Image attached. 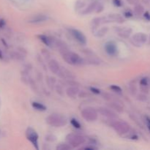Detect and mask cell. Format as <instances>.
<instances>
[{
  "label": "cell",
  "mask_w": 150,
  "mask_h": 150,
  "mask_svg": "<svg viewBox=\"0 0 150 150\" xmlns=\"http://www.w3.org/2000/svg\"><path fill=\"white\" fill-rule=\"evenodd\" d=\"M26 137L27 140H29L32 143V144L33 145L35 149H39V145H38L39 136H38V133H37L35 129L30 127H28L26 130Z\"/></svg>",
  "instance_id": "8992f818"
},
{
  "label": "cell",
  "mask_w": 150,
  "mask_h": 150,
  "mask_svg": "<svg viewBox=\"0 0 150 150\" xmlns=\"http://www.w3.org/2000/svg\"><path fill=\"white\" fill-rule=\"evenodd\" d=\"M108 105L110 107V108H112V109H114V111H117V112L119 113H122L123 112V111H124V107H123L122 103L121 101L117 99L108 103Z\"/></svg>",
  "instance_id": "5bb4252c"
},
{
  "label": "cell",
  "mask_w": 150,
  "mask_h": 150,
  "mask_svg": "<svg viewBox=\"0 0 150 150\" xmlns=\"http://www.w3.org/2000/svg\"><path fill=\"white\" fill-rule=\"evenodd\" d=\"M66 141L70 146H73V148H76L83 144L86 142V139L81 135L70 133L66 136Z\"/></svg>",
  "instance_id": "277c9868"
},
{
  "label": "cell",
  "mask_w": 150,
  "mask_h": 150,
  "mask_svg": "<svg viewBox=\"0 0 150 150\" xmlns=\"http://www.w3.org/2000/svg\"><path fill=\"white\" fill-rule=\"evenodd\" d=\"M98 111L101 115L109 119V120H116L117 118V114L109 108H105V107H100L98 108Z\"/></svg>",
  "instance_id": "9c48e42d"
},
{
  "label": "cell",
  "mask_w": 150,
  "mask_h": 150,
  "mask_svg": "<svg viewBox=\"0 0 150 150\" xmlns=\"http://www.w3.org/2000/svg\"><path fill=\"white\" fill-rule=\"evenodd\" d=\"M79 89L78 86H70L66 89V94L69 98H76L77 95H79Z\"/></svg>",
  "instance_id": "e0dca14e"
},
{
  "label": "cell",
  "mask_w": 150,
  "mask_h": 150,
  "mask_svg": "<svg viewBox=\"0 0 150 150\" xmlns=\"http://www.w3.org/2000/svg\"><path fill=\"white\" fill-rule=\"evenodd\" d=\"M48 20V16L44 14H36L33 15L28 18L27 22L30 23H42Z\"/></svg>",
  "instance_id": "7c38bea8"
},
{
  "label": "cell",
  "mask_w": 150,
  "mask_h": 150,
  "mask_svg": "<svg viewBox=\"0 0 150 150\" xmlns=\"http://www.w3.org/2000/svg\"><path fill=\"white\" fill-rule=\"evenodd\" d=\"M0 132H1V131H0Z\"/></svg>",
  "instance_id": "7bdbcfd3"
},
{
  "label": "cell",
  "mask_w": 150,
  "mask_h": 150,
  "mask_svg": "<svg viewBox=\"0 0 150 150\" xmlns=\"http://www.w3.org/2000/svg\"><path fill=\"white\" fill-rule=\"evenodd\" d=\"M82 117L87 122H95L98 120V111L92 107H86L82 109L81 112Z\"/></svg>",
  "instance_id": "5b68a950"
},
{
  "label": "cell",
  "mask_w": 150,
  "mask_h": 150,
  "mask_svg": "<svg viewBox=\"0 0 150 150\" xmlns=\"http://www.w3.org/2000/svg\"><path fill=\"white\" fill-rule=\"evenodd\" d=\"M137 100L140 101H146L147 100V98L145 95V94H141V95H139L137 96Z\"/></svg>",
  "instance_id": "d6a6232c"
},
{
  "label": "cell",
  "mask_w": 150,
  "mask_h": 150,
  "mask_svg": "<svg viewBox=\"0 0 150 150\" xmlns=\"http://www.w3.org/2000/svg\"><path fill=\"white\" fill-rule=\"evenodd\" d=\"M134 12L136 15L140 16V15H142L144 13V7L142 4H137V5L135 6Z\"/></svg>",
  "instance_id": "cb8c5ba5"
},
{
  "label": "cell",
  "mask_w": 150,
  "mask_h": 150,
  "mask_svg": "<svg viewBox=\"0 0 150 150\" xmlns=\"http://www.w3.org/2000/svg\"><path fill=\"white\" fill-rule=\"evenodd\" d=\"M103 5H101L100 4H98V7H97V8H96L97 10H95V11H96L97 13H100L101 11H103Z\"/></svg>",
  "instance_id": "d590c367"
},
{
  "label": "cell",
  "mask_w": 150,
  "mask_h": 150,
  "mask_svg": "<svg viewBox=\"0 0 150 150\" xmlns=\"http://www.w3.org/2000/svg\"><path fill=\"white\" fill-rule=\"evenodd\" d=\"M48 65L49 70H51V72H52L54 74H58L60 69H61L59 64L58 62L55 59H50L49 61H48Z\"/></svg>",
  "instance_id": "2e32d148"
},
{
  "label": "cell",
  "mask_w": 150,
  "mask_h": 150,
  "mask_svg": "<svg viewBox=\"0 0 150 150\" xmlns=\"http://www.w3.org/2000/svg\"><path fill=\"white\" fill-rule=\"evenodd\" d=\"M148 45H150V35H149V38H148Z\"/></svg>",
  "instance_id": "b9f144b4"
},
{
  "label": "cell",
  "mask_w": 150,
  "mask_h": 150,
  "mask_svg": "<svg viewBox=\"0 0 150 150\" xmlns=\"http://www.w3.org/2000/svg\"><path fill=\"white\" fill-rule=\"evenodd\" d=\"M41 53H42V57H44V59H45V60H46V61L48 62L50 59H51V54H50V52L48 51V50L42 49Z\"/></svg>",
  "instance_id": "484cf974"
},
{
  "label": "cell",
  "mask_w": 150,
  "mask_h": 150,
  "mask_svg": "<svg viewBox=\"0 0 150 150\" xmlns=\"http://www.w3.org/2000/svg\"><path fill=\"white\" fill-rule=\"evenodd\" d=\"M72 149H73V147L70 146L68 143L59 144L57 146V148H56V149L57 150H69Z\"/></svg>",
  "instance_id": "603a6c76"
},
{
  "label": "cell",
  "mask_w": 150,
  "mask_h": 150,
  "mask_svg": "<svg viewBox=\"0 0 150 150\" xmlns=\"http://www.w3.org/2000/svg\"><path fill=\"white\" fill-rule=\"evenodd\" d=\"M5 25V22L3 20H0V27H3V26Z\"/></svg>",
  "instance_id": "60d3db41"
},
{
  "label": "cell",
  "mask_w": 150,
  "mask_h": 150,
  "mask_svg": "<svg viewBox=\"0 0 150 150\" xmlns=\"http://www.w3.org/2000/svg\"><path fill=\"white\" fill-rule=\"evenodd\" d=\"M104 48H105V52L110 56H116L117 54V52H118L117 44L113 42V41L107 42Z\"/></svg>",
  "instance_id": "30bf717a"
},
{
  "label": "cell",
  "mask_w": 150,
  "mask_h": 150,
  "mask_svg": "<svg viewBox=\"0 0 150 150\" xmlns=\"http://www.w3.org/2000/svg\"><path fill=\"white\" fill-rule=\"evenodd\" d=\"M82 149H95L96 148L94 147V146H86V147H83Z\"/></svg>",
  "instance_id": "ab89813d"
},
{
  "label": "cell",
  "mask_w": 150,
  "mask_h": 150,
  "mask_svg": "<svg viewBox=\"0 0 150 150\" xmlns=\"http://www.w3.org/2000/svg\"><path fill=\"white\" fill-rule=\"evenodd\" d=\"M45 122L51 127H61L66 125L67 123V120L63 116L58 114H52L46 117Z\"/></svg>",
  "instance_id": "7a4b0ae2"
},
{
  "label": "cell",
  "mask_w": 150,
  "mask_h": 150,
  "mask_svg": "<svg viewBox=\"0 0 150 150\" xmlns=\"http://www.w3.org/2000/svg\"><path fill=\"white\" fill-rule=\"evenodd\" d=\"M84 63L85 64H93V65H99L100 64L101 61L100 59L97 58L94 54L92 55L87 56V58L84 59Z\"/></svg>",
  "instance_id": "ac0fdd59"
},
{
  "label": "cell",
  "mask_w": 150,
  "mask_h": 150,
  "mask_svg": "<svg viewBox=\"0 0 150 150\" xmlns=\"http://www.w3.org/2000/svg\"><path fill=\"white\" fill-rule=\"evenodd\" d=\"M110 89L117 94H122V92L121 87L117 86V85H111V86H110Z\"/></svg>",
  "instance_id": "f1b7e54d"
},
{
  "label": "cell",
  "mask_w": 150,
  "mask_h": 150,
  "mask_svg": "<svg viewBox=\"0 0 150 150\" xmlns=\"http://www.w3.org/2000/svg\"><path fill=\"white\" fill-rule=\"evenodd\" d=\"M69 32L71 34L72 36L73 37V38L76 39L79 43L81 44V45H86L87 41H86V36L83 35V32H81L79 29H73V28L69 29Z\"/></svg>",
  "instance_id": "52a82bcc"
},
{
  "label": "cell",
  "mask_w": 150,
  "mask_h": 150,
  "mask_svg": "<svg viewBox=\"0 0 150 150\" xmlns=\"http://www.w3.org/2000/svg\"><path fill=\"white\" fill-rule=\"evenodd\" d=\"M70 123H71L72 125H73L74 127H76V128L77 129L81 128V123L79 122L75 118L71 119V120H70Z\"/></svg>",
  "instance_id": "83f0119b"
},
{
  "label": "cell",
  "mask_w": 150,
  "mask_h": 150,
  "mask_svg": "<svg viewBox=\"0 0 150 150\" xmlns=\"http://www.w3.org/2000/svg\"><path fill=\"white\" fill-rule=\"evenodd\" d=\"M56 91H57V93L60 95H63V89L60 85H56L55 86Z\"/></svg>",
  "instance_id": "1f68e13d"
},
{
  "label": "cell",
  "mask_w": 150,
  "mask_h": 150,
  "mask_svg": "<svg viewBox=\"0 0 150 150\" xmlns=\"http://www.w3.org/2000/svg\"><path fill=\"white\" fill-rule=\"evenodd\" d=\"M147 40L148 37L146 34L142 33V32H139V33L135 34L132 37L131 42L134 45H139V46H141L142 44H144Z\"/></svg>",
  "instance_id": "ba28073f"
},
{
  "label": "cell",
  "mask_w": 150,
  "mask_h": 150,
  "mask_svg": "<svg viewBox=\"0 0 150 150\" xmlns=\"http://www.w3.org/2000/svg\"><path fill=\"white\" fill-rule=\"evenodd\" d=\"M102 97L104 100H107L108 102H111V101H113L114 100L117 99V98H114L112 95H111V94L109 93H105V92L102 93Z\"/></svg>",
  "instance_id": "d4e9b609"
},
{
  "label": "cell",
  "mask_w": 150,
  "mask_h": 150,
  "mask_svg": "<svg viewBox=\"0 0 150 150\" xmlns=\"http://www.w3.org/2000/svg\"><path fill=\"white\" fill-rule=\"evenodd\" d=\"M140 89L142 93L144 94L149 93V86H148V85H140Z\"/></svg>",
  "instance_id": "f546056e"
},
{
  "label": "cell",
  "mask_w": 150,
  "mask_h": 150,
  "mask_svg": "<svg viewBox=\"0 0 150 150\" xmlns=\"http://www.w3.org/2000/svg\"><path fill=\"white\" fill-rule=\"evenodd\" d=\"M32 106L35 110L39 111H45L47 109V107L45 105H43L41 103L37 102V101H34V102L32 103Z\"/></svg>",
  "instance_id": "44dd1931"
},
{
  "label": "cell",
  "mask_w": 150,
  "mask_h": 150,
  "mask_svg": "<svg viewBox=\"0 0 150 150\" xmlns=\"http://www.w3.org/2000/svg\"><path fill=\"white\" fill-rule=\"evenodd\" d=\"M130 91L133 95H135L137 92V88H136V84L134 83H130Z\"/></svg>",
  "instance_id": "4dcf8cb0"
},
{
  "label": "cell",
  "mask_w": 150,
  "mask_h": 150,
  "mask_svg": "<svg viewBox=\"0 0 150 150\" xmlns=\"http://www.w3.org/2000/svg\"><path fill=\"white\" fill-rule=\"evenodd\" d=\"M91 91H92V92H94V93L95 94H100V90L98 89H97V88H95V87H91L90 88Z\"/></svg>",
  "instance_id": "8d00e7d4"
},
{
  "label": "cell",
  "mask_w": 150,
  "mask_h": 150,
  "mask_svg": "<svg viewBox=\"0 0 150 150\" xmlns=\"http://www.w3.org/2000/svg\"><path fill=\"white\" fill-rule=\"evenodd\" d=\"M59 76L60 78L63 79H67V80H70V79H74L76 78V76L73 75V73H72L70 70H67L64 67H61L59 72L58 73Z\"/></svg>",
  "instance_id": "9a60e30c"
},
{
  "label": "cell",
  "mask_w": 150,
  "mask_h": 150,
  "mask_svg": "<svg viewBox=\"0 0 150 150\" xmlns=\"http://www.w3.org/2000/svg\"><path fill=\"white\" fill-rule=\"evenodd\" d=\"M103 23H108V22H117V23H123L125 21L124 18L122 16L119 14H111L106 17L102 18Z\"/></svg>",
  "instance_id": "8fae6325"
},
{
  "label": "cell",
  "mask_w": 150,
  "mask_h": 150,
  "mask_svg": "<svg viewBox=\"0 0 150 150\" xmlns=\"http://www.w3.org/2000/svg\"><path fill=\"white\" fill-rule=\"evenodd\" d=\"M98 1H93V2H92L91 4H89L86 9H84V10L82 11L81 14L83 15L89 14V13L95 11V10H96L97 7H98Z\"/></svg>",
  "instance_id": "d6986e66"
},
{
  "label": "cell",
  "mask_w": 150,
  "mask_h": 150,
  "mask_svg": "<svg viewBox=\"0 0 150 150\" xmlns=\"http://www.w3.org/2000/svg\"><path fill=\"white\" fill-rule=\"evenodd\" d=\"M38 38H39L40 40L42 41V42H43L45 45H46L47 46L50 47V48L55 47L56 39H54V38L46 36V35H38Z\"/></svg>",
  "instance_id": "4fadbf2b"
},
{
  "label": "cell",
  "mask_w": 150,
  "mask_h": 150,
  "mask_svg": "<svg viewBox=\"0 0 150 150\" xmlns=\"http://www.w3.org/2000/svg\"><path fill=\"white\" fill-rule=\"evenodd\" d=\"M110 125L113 127L116 133L120 136L127 134L130 130V125L125 121H115V120H113Z\"/></svg>",
  "instance_id": "3957f363"
},
{
  "label": "cell",
  "mask_w": 150,
  "mask_h": 150,
  "mask_svg": "<svg viewBox=\"0 0 150 150\" xmlns=\"http://www.w3.org/2000/svg\"><path fill=\"white\" fill-rule=\"evenodd\" d=\"M144 18L146 19V20L150 21V14L148 13V12H146V13L144 14Z\"/></svg>",
  "instance_id": "f35d334b"
},
{
  "label": "cell",
  "mask_w": 150,
  "mask_h": 150,
  "mask_svg": "<svg viewBox=\"0 0 150 150\" xmlns=\"http://www.w3.org/2000/svg\"><path fill=\"white\" fill-rule=\"evenodd\" d=\"M45 139L50 142H54L56 141V136H53V135H48L45 137Z\"/></svg>",
  "instance_id": "836d02e7"
},
{
  "label": "cell",
  "mask_w": 150,
  "mask_h": 150,
  "mask_svg": "<svg viewBox=\"0 0 150 150\" xmlns=\"http://www.w3.org/2000/svg\"><path fill=\"white\" fill-rule=\"evenodd\" d=\"M56 83V79L54 77H48L47 79V83H48V87H50L51 89H53L54 86V84Z\"/></svg>",
  "instance_id": "4316f807"
},
{
  "label": "cell",
  "mask_w": 150,
  "mask_h": 150,
  "mask_svg": "<svg viewBox=\"0 0 150 150\" xmlns=\"http://www.w3.org/2000/svg\"><path fill=\"white\" fill-rule=\"evenodd\" d=\"M108 32V28L107 26H105V27H102L100 29H98L96 32V33L95 34V35L98 38H102V37L105 36L107 34V32Z\"/></svg>",
  "instance_id": "7402d4cb"
},
{
  "label": "cell",
  "mask_w": 150,
  "mask_h": 150,
  "mask_svg": "<svg viewBox=\"0 0 150 150\" xmlns=\"http://www.w3.org/2000/svg\"><path fill=\"white\" fill-rule=\"evenodd\" d=\"M62 56L63 59L71 65H81L85 64L84 59L81 58L79 54L70 51V50L62 54Z\"/></svg>",
  "instance_id": "6da1fadb"
},
{
  "label": "cell",
  "mask_w": 150,
  "mask_h": 150,
  "mask_svg": "<svg viewBox=\"0 0 150 150\" xmlns=\"http://www.w3.org/2000/svg\"><path fill=\"white\" fill-rule=\"evenodd\" d=\"M132 33V29L130 28H122L120 31H119L118 35L121 38H128Z\"/></svg>",
  "instance_id": "ffe728a7"
},
{
  "label": "cell",
  "mask_w": 150,
  "mask_h": 150,
  "mask_svg": "<svg viewBox=\"0 0 150 150\" xmlns=\"http://www.w3.org/2000/svg\"><path fill=\"white\" fill-rule=\"evenodd\" d=\"M113 2H114V5L117 6V7H121V6L122 5L121 0H114V1H113Z\"/></svg>",
  "instance_id": "e575fe53"
},
{
  "label": "cell",
  "mask_w": 150,
  "mask_h": 150,
  "mask_svg": "<svg viewBox=\"0 0 150 150\" xmlns=\"http://www.w3.org/2000/svg\"><path fill=\"white\" fill-rule=\"evenodd\" d=\"M146 125H147L148 129L150 130V118L148 117H146Z\"/></svg>",
  "instance_id": "74e56055"
}]
</instances>
